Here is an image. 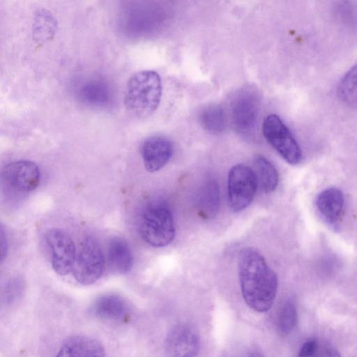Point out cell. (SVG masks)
<instances>
[{
    "instance_id": "cell-13",
    "label": "cell",
    "mask_w": 357,
    "mask_h": 357,
    "mask_svg": "<svg viewBox=\"0 0 357 357\" xmlns=\"http://www.w3.org/2000/svg\"><path fill=\"white\" fill-rule=\"evenodd\" d=\"M54 357H106L102 344L91 336L77 335L66 339Z\"/></svg>"
},
{
    "instance_id": "cell-11",
    "label": "cell",
    "mask_w": 357,
    "mask_h": 357,
    "mask_svg": "<svg viewBox=\"0 0 357 357\" xmlns=\"http://www.w3.org/2000/svg\"><path fill=\"white\" fill-rule=\"evenodd\" d=\"M142 158L146 169L155 172L170 160L173 153L172 142L163 136H151L142 144Z\"/></svg>"
},
{
    "instance_id": "cell-17",
    "label": "cell",
    "mask_w": 357,
    "mask_h": 357,
    "mask_svg": "<svg viewBox=\"0 0 357 357\" xmlns=\"http://www.w3.org/2000/svg\"><path fill=\"white\" fill-rule=\"evenodd\" d=\"M254 165L258 186L266 193L274 191L279 182L278 173L274 165L262 155L256 156Z\"/></svg>"
},
{
    "instance_id": "cell-8",
    "label": "cell",
    "mask_w": 357,
    "mask_h": 357,
    "mask_svg": "<svg viewBox=\"0 0 357 357\" xmlns=\"http://www.w3.org/2000/svg\"><path fill=\"white\" fill-rule=\"evenodd\" d=\"M231 118L235 130L243 134L255 126L259 109L258 94L252 89L238 91L231 102Z\"/></svg>"
},
{
    "instance_id": "cell-18",
    "label": "cell",
    "mask_w": 357,
    "mask_h": 357,
    "mask_svg": "<svg viewBox=\"0 0 357 357\" xmlns=\"http://www.w3.org/2000/svg\"><path fill=\"white\" fill-rule=\"evenodd\" d=\"M79 97L84 102L102 106L107 104L111 98L108 85L100 80H90L85 82L79 89Z\"/></svg>"
},
{
    "instance_id": "cell-12",
    "label": "cell",
    "mask_w": 357,
    "mask_h": 357,
    "mask_svg": "<svg viewBox=\"0 0 357 357\" xmlns=\"http://www.w3.org/2000/svg\"><path fill=\"white\" fill-rule=\"evenodd\" d=\"M315 206L325 222L337 229L342 220L344 199L342 192L336 188L321 191L317 197Z\"/></svg>"
},
{
    "instance_id": "cell-20",
    "label": "cell",
    "mask_w": 357,
    "mask_h": 357,
    "mask_svg": "<svg viewBox=\"0 0 357 357\" xmlns=\"http://www.w3.org/2000/svg\"><path fill=\"white\" fill-rule=\"evenodd\" d=\"M337 96L344 103L357 106V63L340 79Z\"/></svg>"
},
{
    "instance_id": "cell-14",
    "label": "cell",
    "mask_w": 357,
    "mask_h": 357,
    "mask_svg": "<svg viewBox=\"0 0 357 357\" xmlns=\"http://www.w3.org/2000/svg\"><path fill=\"white\" fill-rule=\"evenodd\" d=\"M92 313L102 319L123 321L130 313L127 301L121 296L107 294L98 297L91 306Z\"/></svg>"
},
{
    "instance_id": "cell-19",
    "label": "cell",
    "mask_w": 357,
    "mask_h": 357,
    "mask_svg": "<svg viewBox=\"0 0 357 357\" xmlns=\"http://www.w3.org/2000/svg\"><path fill=\"white\" fill-rule=\"evenodd\" d=\"M199 121L202 127L211 133H220L225 128V114L218 105H210L204 108Z\"/></svg>"
},
{
    "instance_id": "cell-22",
    "label": "cell",
    "mask_w": 357,
    "mask_h": 357,
    "mask_svg": "<svg viewBox=\"0 0 357 357\" xmlns=\"http://www.w3.org/2000/svg\"><path fill=\"white\" fill-rule=\"evenodd\" d=\"M296 309L291 301H287L280 309L277 319L276 327L282 335L289 334L296 323Z\"/></svg>"
},
{
    "instance_id": "cell-2",
    "label": "cell",
    "mask_w": 357,
    "mask_h": 357,
    "mask_svg": "<svg viewBox=\"0 0 357 357\" xmlns=\"http://www.w3.org/2000/svg\"><path fill=\"white\" fill-rule=\"evenodd\" d=\"M162 93V85L159 74L151 70H140L132 74L128 81L124 105L132 115L147 117L158 109Z\"/></svg>"
},
{
    "instance_id": "cell-25",
    "label": "cell",
    "mask_w": 357,
    "mask_h": 357,
    "mask_svg": "<svg viewBox=\"0 0 357 357\" xmlns=\"http://www.w3.org/2000/svg\"><path fill=\"white\" fill-rule=\"evenodd\" d=\"M312 357H341L338 350L328 344L320 345Z\"/></svg>"
},
{
    "instance_id": "cell-23",
    "label": "cell",
    "mask_w": 357,
    "mask_h": 357,
    "mask_svg": "<svg viewBox=\"0 0 357 357\" xmlns=\"http://www.w3.org/2000/svg\"><path fill=\"white\" fill-rule=\"evenodd\" d=\"M319 344V342L316 340L312 338L308 339L303 344L298 353V357H312Z\"/></svg>"
},
{
    "instance_id": "cell-15",
    "label": "cell",
    "mask_w": 357,
    "mask_h": 357,
    "mask_svg": "<svg viewBox=\"0 0 357 357\" xmlns=\"http://www.w3.org/2000/svg\"><path fill=\"white\" fill-rule=\"evenodd\" d=\"M107 260L110 269L117 273L129 272L133 264V257L128 242L121 237L110 239L107 247Z\"/></svg>"
},
{
    "instance_id": "cell-5",
    "label": "cell",
    "mask_w": 357,
    "mask_h": 357,
    "mask_svg": "<svg viewBox=\"0 0 357 357\" xmlns=\"http://www.w3.org/2000/svg\"><path fill=\"white\" fill-rule=\"evenodd\" d=\"M264 137L271 146L291 165L298 164L302 159V152L298 144L288 127L276 114L266 117L262 125Z\"/></svg>"
},
{
    "instance_id": "cell-1",
    "label": "cell",
    "mask_w": 357,
    "mask_h": 357,
    "mask_svg": "<svg viewBox=\"0 0 357 357\" xmlns=\"http://www.w3.org/2000/svg\"><path fill=\"white\" fill-rule=\"evenodd\" d=\"M238 267L245 302L258 312H267L273 305L277 293L275 273L264 257L252 248L241 250Z\"/></svg>"
},
{
    "instance_id": "cell-9",
    "label": "cell",
    "mask_w": 357,
    "mask_h": 357,
    "mask_svg": "<svg viewBox=\"0 0 357 357\" xmlns=\"http://www.w3.org/2000/svg\"><path fill=\"white\" fill-rule=\"evenodd\" d=\"M3 181L14 191L29 192L34 190L40 181V172L36 163L18 160L7 164L1 172Z\"/></svg>"
},
{
    "instance_id": "cell-6",
    "label": "cell",
    "mask_w": 357,
    "mask_h": 357,
    "mask_svg": "<svg viewBox=\"0 0 357 357\" xmlns=\"http://www.w3.org/2000/svg\"><path fill=\"white\" fill-rule=\"evenodd\" d=\"M258 187L254 170L243 164L233 166L227 179L228 198L231 209L239 212L252 202Z\"/></svg>"
},
{
    "instance_id": "cell-26",
    "label": "cell",
    "mask_w": 357,
    "mask_h": 357,
    "mask_svg": "<svg viewBox=\"0 0 357 357\" xmlns=\"http://www.w3.org/2000/svg\"><path fill=\"white\" fill-rule=\"evenodd\" d=\"M1 261H3L7 253V241L3 232V227L1 229Z\"/></svg>"
},
{
    "instance_id": "cell-24",
    "label": "cell",
    "mask_w": 357,
    "mask_h": 357,
    "mask_svg": "<svg viewBox=\"0 0 357 357\" xmlns=\"http://www.w3.org/2000/svg\"><path fill=\"white\" fill-rule=\"evenodd\" d=\"M20 281H12L6 288V300L8 302H13L20 296L22 292V284Z\"/></svg>"
},
{
    "instance_id": "cell-10",
    "label": "cell",
    "mask_w": 357,
    "mask_h": 357,
    "mask_svg": "<svg viewBox=\"0 0 357 357\" xmlns=\"http://www.w3.org/2000/svg\"><path fill=\"white\" fill-rule=\"evenodd\" d=\"M199 347L197 331L188 324L175 325L165 340V351L169 357H195Z\"/></svg>"
},
{
    "instance_id": "cell-16",
    "label": "cell",
    "mask_w": 357,
    "mask_h": 357,
    "mask_svg": "<svg viewBox=\"0 0 357 357\" xmlns=\"http://www.w3.org/2000/svg\"><path fill=\"white\" fill-rule=\"evenodd\" d=\"M220 205V190L214 180L208 181L200 191L198 198L199 214L204 218H213Z\"/></svg>"
},
{
    "instance_id": "cell-4",
    "label": "cell",
    "mask_w": 357,
    "mask_h": 357,
    "mask_svg": "<svg viewBox=\"0 0 357 357\" xmlns=\"http://www.w3.org/2000/svg\"><path fill=\"white\" fill-rule=\"evenodd\" d=\"M105 268V256L98 242L86 236L81 242L73 268V277L82 285H90L102 276Z\"/></svg>"
},
{
    "instance_id": "cell-21",
    "label": "cell",
    "mask_w": 357,
    "mask_h": 357,
    "mask_svg": "<svg viewBox=\"0 0 357 357\" xmlns=\"http://www.w3.org/2000/svg\"><path fill=\"white\" fill-rule=\"evenodd\" d=\"M56 20L48 11L40 10L33 24L34 38L40 41L49 40L55 32Z\"/></svg>"
},
{
    "instance_id": "cell-7",
    "label": "cell",
    "mask_w": 357,
    "mask_h": 357,
    "mask_svg": "<svg viewBox=\"0 0 357 357\" xmlns=\"http://www.w3.org/2000/svg\"><path fill=\"white\" fill-rule=\"evenodd\" d=\"M45 239L51 252L54 271L59 275L68 274L73 270L77 255L71 237L63 230L53 228L47 231Z\"/></svg>"
},
{
    "instance_id": "cell-27",
    "label": "cell",
    "mask_w": 357,
    "mask_h": 357,
    "mask_svg": "<svg viewBox=\"0 0 357 357\" xmlns=\"http://www.w3.org/2000/svg\"><path fill=\"white\" fill-rule=\"evenodd\" d=\"M250 357H264L263 355L258 352V351H253L250 355Z\"/></svg>"
},
{
    "instance_id": "cell-3",
    "label": "cell",
    "mask_w": 357,
    "mask_h": 357,
    "mask_svg": "<svg viewBox=\"0 0 357 357\" xmlns=\"http://www.w3.org/2000/svg\"><path fill=\"white\" fill-rule=\"evenodd\" d=\"M139 230L142 238L153 247L169 244L175 236V227L169 207L160 202L148 205L140 216Z\"/></svg>"
}]
</instances>
